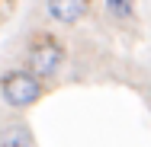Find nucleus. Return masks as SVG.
<instances>
[{
  "label": "nucleus",
  "instance_id": "obj_1",
  "mask_svg": "<svg viewBox=\"0 0 151 147\" xmlns=\"http://www.w3.org/2000/svg\"><path fill=\"white\" fill-rule=\"evenodd\" d=\"M0 96L6 106L13 109H26L32 106L39 96H42V83L32 70H10L3 80H0Z\"/></svg>",
  "mask_w": 151,
  "mask_h": 147
},
{
  "label": "nucleus",
  "instance_id": "obj_3",
  "mask_svg": "<svg viewBox=\"0 0 151 147\" xmlns=\"http://www.w3.org/2000/svg\"><path fill=\"white\" fill-rule=\"evenodd\" d=\"M87 10H90V0H48V16L64 26L77 23Z\"/></svg>",
  "mask_w": 151,
  "mask_h": 147
},
{
  "label": "nucleus",
  "instance_id": "obj_2",
  "mask_svg": "<svg viewBox=\"0 0 151 147\" xmlns=\"http://www.w3.org/2000/svg\"><path fill=\"white\" fill-rule=\"evenodd\" d=\"M64 64V48L52 35H39L29 48V70L42 80V77H52L58 74V67Z\"/></svg>",
  "mask_w": 151,
  "mask_h": 147
},
{
  "label": "nucleus",
  "instance_id": "obj_4",
  "mask_svg": "<svg viewBox=\"0 0 151 147\" xmlns=\"http://www.w3.org/2000/svg\"><path fill=\"white\" fill-rule=\"evenodd\" d=\"M0 147H32V134L26 125H6L0 131Z\"/></svg>",
  "mask_w": 151,
  "mask_h": 147
},
{
  "label": "nucleus",
  "instance_id": "obj_5",
  "mask_svg": "<svg viewBox=\"0 0 151 147\" xmlns=\"http://www.w3.org/2000/svg\"><path fill=\"white\" fill-rule=\"evenodd\" d=\"M103 3H106V10L116 19H129L132 16V6H135V0H103Z\"/></svg>",
  "mask_w": 151,
  "mask_h": 147
}]
</instances>
